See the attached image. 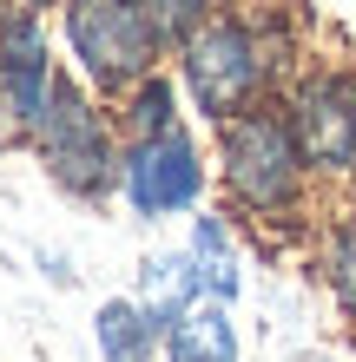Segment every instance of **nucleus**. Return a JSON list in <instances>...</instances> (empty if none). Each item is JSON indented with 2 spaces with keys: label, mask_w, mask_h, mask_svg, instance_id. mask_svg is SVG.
<instances>
[{
  "label": "nucleus",
  "mask_w": 356,
  "mask_h": 362,
  "mask_svg": "<svg viewBox=\"0 0 356 362\" xmlns=\"http://www.w3.org/2000/svg\"><path fill=\"white\" fill-rule=\"evenodd\" d=\"M27 158L40 165V178H47L59 198L73 204H113L119 185H125V132H119V112L113 99H99L86 79L73 66L53 79V99L47 112L33 125V145Z\"/></svg>",
  "instance_id": "3"
},
{
  "label": "nucleus",
  "mask_w": 356,
  "mask_h": 362,
  "mask_svg": "<svg viewBox=\"0 0 356 362\" xmlns=\"http://www.w3.org/2000/svg\"><path fill=\"white\" fill-rule=\"evenodd\" d=\"M113 112H119V132H125V145L132 139H159V132H172V125H185V86H178V73L165 66V73H152V79H139L125 99H113Z\"/></svg>",
  "instance_id": "11"
},
{
  "label": "nucleus",
  "mask_w": 356,
  "mask_h": 362,
  "mask_svg": "<svg viewBox=\"0 0 356 362\" xmlns=\"http://www.w3.org/2000/svg\"><path fill=\"white\" fill-rule=\"evenodd\" d=\"M40 276H53L59 290H73V264L59 257V250H40Z\"/></svg>",
  "instance_id": "14"
},
{
  "label": "nucleus",
  "mask_w": 356,
  "mask_h": 362,
  "mask_svg": "<svg viewBox=\"0 0 356 362\" xmlns=\"http://www.w3.org/2000/svg\"><path fill=\"white\" fill-rule=\"evenodd\" d=\"M59 73H67V53H59V33L40 13L0 20V152L33 145V125L47 112Z\"/></svg>",
  "instance_id": "7"
},
{
  "label": "nucleus",
  "mask_w": 356,
  "mask_h": 362,
  "mask_svg": "<svg viewBox=\"0 0 356 362\" xmlns=\"http://www.w3.org/2000/svg\"><path fill=\"white\" fill-rule=\"evenodd\" d=\"M119 198L145 224L205 211L218 198L212 145H198L192 125H172V132H159V139H132V145H125V185H119Z\"/></svg>",
  "instance_id": "6"
},
{
  "label": "nucleus",
  "mask_w": 356,
  "mask_h": 362,
  "mask_svg": "<svg viewBox=\"0 0 356 362\" xmlns=\"http://www.w3.org/2000/svg\"><path fill=\"white\" fill-rule=\"evenodd\" d=\"M139 296H159V303H205V276H198L192 244L152 250V257L139 264Z\"/></svg>",
  "instance_id": "12"
},
{
  "label": "nucleus",
  "mask_w": 356,
  "mask_h": 362,
  "mask_svg": "<svg viewBox=\"0 0 356 362\" xmlns=\"http://www.w3.org/2000/svg\"><path fill=\"white\" fill-rule=\"evenodd\" d=\"M212 172H218V204L244 230H317L330 211H317V172H310L297 132H290L284 99H264L251 112L212 125Z\"/></svg>",
  "instance_id": "1"
},
{
  "label": "nucleus",
  "mask_w": 356,
  "mask_h": 362,
  "mask_svg": "<svg viewBox=\"0 0 356 362\" xmlns=\"http://www.w3.org/2000/svg\"><path fill=\"white\" fill-rule=\"evenodd\" d=\"M0 20H7V7H0Z\"/></svg>",
  "instance_id": "17"
},
{
  "label": "nucleus",
  "mask_w": 356,
  "mask_h": 362,
  "mask_svg": "<svg viewBox=\"0 0 356 362\" xmlns=\"http://www.w3.org/2000/svg\"><path fill=\"white\" fill-rule=\"evenodd\" d=\"M284 112L323 191H356V66L304 59L284 86Z\"/></svg>",
  "instance_id": "5"
},
{
  "label": "nucleus",
  "mask_w": 356,
  "mask_h": 362,
  "mask_svg": "<svg viewBox=\"0 0 356 362\" xmlns=\"http://www.w3.org/2000/svg\"><path fill=\"white\" fill-rule=\"evenodd\" d=\"M0 7H7V13H40V20H53L67 0H0Z\"/></svg>",
  "instance_id": "15"
},
{
  "label": "nucleus",
  "mask_w": 356,
  "mask_h": 362,
  "mask_svg": "<svg viewBox=\"0 0 356 362\" xmlns=\"http://www.w3.org/2000/svg\"><path fill=\"white\" fill-rule=\"evenodd\" d=\"M139 7H145V20L165 33V47L178 53L198 27H212V20L224 13V0H139Z\"/></svg>",
  "instance_id": "13"
},
{
  "label": "nucleus",
  "mask_w": 356,
  "mask_h": 362,
  "mask_svg": "<svg viewBox=\"0 0 356 362\" xmlns=\"http://www.w3.org/2000/svg\"><path fill=\"white\" fill-rule=\"evenodd\" d=\"M224 7H238V0H224Z\"/></svg>",
  "instance_id": "16"
},
{
  "label": "nucleus",
  "mask_w": 356,
  "mask_h": 362,
  "mask_svg": "<svg viewBox=\"0 0 356 362\" xmlns=\"http://www.w3.org/2000/svg\"><path fill=\"white\" fill-rule=\"evenodd\" d=\"M53 33H59L67 66L86 79L99 99H125L139 79L172 66V47H165V33L145 20L139 0H67V7L53 13Z\"/></svg>",
  "instance_id": "4"
},
{
  "label": "nucleus",
  "mask_w": 356,
  "mask_h": 362,
  "mask_svg": "<svg viewBox=\"0 0 356 362\" xmlns=\"http://www.w3.org/2000/svg\"><path fill=\"white\" fill-rule=\"evenodd\" d=\"M93 349H99V362H152L165 349V336H159V323H152V310H145L139 290L106 296V303L93 310Z\"/></svg>",
  "instance_id": "8"
},
{
  "label": "nucleus",
  "mask_w": 356,
  "mask_h": 362,
  "mask_svg": "<svg viewBox=\"0 0 356 362\" xmlns=\"http://www.w3.org/2000/svg\"><path fill=\"white\" fill-rule=\"evenodd\" d=\"M297 66H304L297 33L284 27L277 7H258V0L224 7L212 27H198L172 53L185 105H192V119H205V125H224V119H238V112H251V105H264V99H284Z\"/></svg>",
  "instance_id": "2"
},
{
  "label": "nucleus",
  "mask_w": 356,
  "mask_h": 362,
  "mask_svg": "<svg viewBox=\"0 0 356 362\" xmlns=\"http://www.w3.org/2000/svg\"><path fill=\"white\" fill-rule=\"evenodd\" d=\"M159 362H244V343H238V323H231V303H192L172 323Z\"/></svg>",
  "instance_id": "9"
},
{
  "label": "nucleus",
  "mask_w": 356,
  "mask_h": 362,
  "mask_svg": "<svg viewBox=\"0 0 356 362\" xmlns=\"http://www.w3.org/2000/svg\"><path fill=\"white\" fill-rule=\"evenodd\" d=\"M317 284L330 296V310L356 323V198L317 224Z\"/></svg>",
  "instance_id": "10"
}]
</instances>
